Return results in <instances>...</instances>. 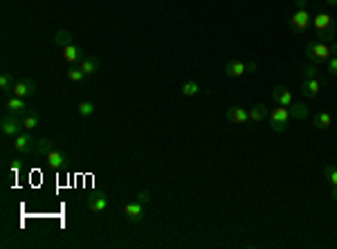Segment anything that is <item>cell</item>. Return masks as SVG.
I'll use <instances>...</instances> for the list:
<instances>
[{
  "mask_svg": "<svg viewBox=\"0 0 337 249\" xmlns=\"http://www.w3.org/2000/svg\"><path fill=\"white\" fill-rule=\"evenodd\" d=\"M306 57H308L310 63H326V61L333 57L330 54V45L328 43H322V41H310L308 45H306Z\"/></svg>",
  "mask_w": 337,
  "mask_h": 249,
  "instance_id": "1",
  "label": "cell"
},
{
  "mask_svg": "<svg viewBox=\"0 0 337 249\" xmlns=\"http://www.w3.org/2000/svg\"><path fill=\"white\" fill-rule=\"evenodd\" d=\"M288 121H290V110L286 105H277V108L270 113V128L274 133H283L288 128Z\"/></svg>",
  "mask_w": 337,
  "mask_h": 249,
  "instance_id": "2",
  "label": "cell"
},
{
  "mask_svg": "<svg viewBox=\"0 0 337 249\" xmlns=\"http://www.w3.org/2000/svg\"><path fill=\"white\" fill-rule=\"evenodd\" d=\"M0 130H3V135L5 137H11V139H14L16 135H21L23 130V121H21V117H16V115H5L3 117V121H0Z\"/></svg>",
  "mask_w": 337,
  "mask_h": 249,
  "instance_id": "3",
  "label": "cell"
},
{
  "mask_svg": "<svg viewBox=\"0 0 337 249\" xmlns=\"http://www.w3.org/2000/svg\"><path fill=\"white\" fill-rule=\"evenodd\" d=\"M121 211H124L126 220H128V222H133V225H137V222H142V220H144V204L139 202V200L126 202Z\"/></svg>",
  "mask_w": 337,
  "mask_h": 249,
  "instance_id": "4",
  "label": "cell"
},
{
  "mask_svg": "<svg viewBox=\"0 0 337 249\" xmlns=\"http://www.w3.org/2000/svg\"><path fill=\"white\" fill-rule=\"evenodd\" d=\"M310 23H312V16L308 14V9H297L295 14H292V18H290V25H292V29H295L297 34L306 32Z\"/></svg>",
  "mask_w": 337,
  "mask_h": 249,
  "instance_id": "5",
  "label": "cell"
},
{
  "mask_svg": "<svg viewBox=\"0 0 337 249\" xmlns=\"http://www.w3.org/2000/svg\"><path fill=\"white\" fill-rule=\"evenodd\" d=\"M14 148L18 153H32L36 148V139L29 135V130H23L21 135L14 137Z\"/></svg>",
  "mask_w": 337,
  "mask_h": 249,
  "instance_id": "6",
  "label": "cell"
},
{
  "mask_svg": "<svg viewBox=\"0 0 337 249\" xmlns=\"http://www.w3.org/2000/svg\"><path fill=\"white\" fill-rule=\"evenodd\" d=\"M11 92H14L16 97H23V99L34 97L36 95V81L34 79H21V81H16L14 88H11Z\"/></svg>",
  "mask_w": 337,
  "mask_h": 249,
  "instance_id": "7",
  "label": "cell"
},
{
  "mask_svg": "<svg viewBox=\"0 0 337 249\" xmlns=\"http://www.w3.org/2000/svg\"><path fill=\"white\" fill-rule=\"evenodd\" d=\"M5 108H7L9 115H16V117H21V115L27 113L25 99H23V97H16V95H9L7 99H5Z\"/></svg>",
  "mask_w": 337,
  "mask_h": 249,
  "instance_id": "8",
  "label": "cell"
},
{
  "mask_svg": "<svg viewBox=\"0 0 337 249\" xmlns=\"http://www.w3.org/2000/svg\"><path fill=\"white\" fill-rule=\"evenodd\" d=\"M320 88H322L320 79H301V95L306 99L317 97V95H320Z\"/></svg>",
  "mask_w": 337,
  "mask_h": 249,
  "instance_id": "9",
  "label": "cell"
},
{
  "mask_svg": "<svg viewBox=\"0 0 337 249\" xmlns=\"http://www.w3.org/2000/svg\"><path fill=\"white\" fill-rule=\"evenodd\" d=\"M272 99L277 101V105H290L292 103V92L286 88V85H274V90H272Z\"/></svg>",
  "mask_w": 337,
  "mask_h": 249,
  "instance_id": "10",
  "label": "cell"
},
{
  "mask_svg": "<svg viewBox=\"0 0 337 249\" xmlns=\"http://www.w3.org/2000/svg\"><path fill=\"white\" fill-rule=\"evenodd\" d=\"M79 67L85 72V77H90V74H95V72H99V67H101V61H99V57H85L79 61Z\"/></svg>",
  "mask_w": 337,
  "mask_h": 249,
  "instance_id": "11",
  "label": "cell"
},
{
  "mask_svg": "<svg viewBox=\"0 0 337 249\" xmlns=\"http://www.w3.org/2000/svg\"><path fill=\"white\" fill-rule=\"evenodd\" d=\"M312 27H315V32H324V29H330L333 27V18L326 11H317L315 16H312Z\"/></svg>",
  "mask_w": 337,
  "mask_h": 249,
  "instance_id": "12",
  "label": "cell"
},
{
  "mask_svg": "<svg viewBox=\"0 0 337 249\" xmlns=\"http://www.w3.org/2000/svg\"><path fill=\"white\" fill-rule=\"evenodd\" d=\"M225 117L234 123H247L250 121V113L245 108H241V105H232L227 113H225Z\"/></svg>",
  "mask_w": 337,
  "mask_h": 249,
  "instance_id": "13",
  "label": "cell"
},
{
  "mask_svg": "<svg viewBox=\"0 0 337 249\" xmlns=\"http://www.w3.org/2000/svg\"><path fill=\"white\" fill-rule=\"evenodd\" d=\"M85 57V52H83V47H79V45H75V43H72V45H67V47H63V59L67 61V63H79V61H81Z\"/></svg>",
  "mask_w": 337,
  "mask_h": 249,
  "instance_id": "14",
  "label": "cell"
},
{
  "mask_svg": "<svg viewBox=\"0 0 337 249\" xmlns=\"http://www.w3.org/2000/svg\"><path fill=\"white\" fill-rule=\"evenodd\" d=\"M45 159H47V166H50V169H54V171H61L65 166V155L61 153V151H57V148H52L50 153L45 155Z\"/></svg>",
  "mask_w": 337,
  "mask_h": 249,
  "instance_id": "15",
  "label": "cell"
},
{
  "mask_svg": "<svg viewBox=\"0 0 337 249\" xmlns=\"http://www.w3.org/2000/svg\"><path fill=\"white\" fill-rule=\"evenodd\" d=\"M85 207L90 211H95V214H103V211L108 209V198L106 195H93L85 200Z\"/></svg>",
  "mask_w": 337,
  "mask_h": 249,
  "instance_id": "16",
  "label": "cell"
},
{
  "mask_svg": "<svg viewBox=\"0 0 337 249\" xmlns=\"http://www.w3.org/2000/svg\"><path fill=\"white\" fill-rule=\"evenodd\" d=\"M225 72H227V77L238 79L247 72V63H243V61H229V63L225 65Z\"/></svg>",
  "mask_w": 337,
  "mask_h": 249,
  "instance_id": "17",
  "label": "cell"
},
{
  "mask_svg": "<svg viewBox=\"0 0 337 249\" xmlns=\"http://www.w3.org/2000/svg\"><path fill=\"white\" fill-rule=\"evenodd\" d=\"M288 110H290V119H299V121H301V119H306V117L310 115L308 105H306V103H301V101H299V103H295V101H292L290 105H288Z\"/></svg>",
  "mask_w": 337,
  "mask_h": 249,
  "instance_id": "18",
  "label": "cell"
},
{
  "mask_svg": "<svg viewBox=\"0 0 337 249\" xmlns=\"http://www.w3.org/2000/svg\"><path fill=\"white\" fill-rule=\"evenodd\" d=\"M21 121H23V128H25V130H34V128H39L41 117H39L36 110H27L25 115H21Z\"/></svg>",
  "mask_w": 337,
  "mask_h": 249,
  "instance_id": "19",
  "label": "cell"
},
{
  "mask_svg": "<svg viewBox=\"0 0 337 249\" xmlns=\"http://www.w3.org/2000/svg\"><path fill=\"white\" fill-rule=\"evenodd\" d=\"M54 43H57L59 47H67L75 43V36H72L70 29H57V34H54Z\"/></svg>",
  "mask_w": 337,
  "mask_h": 249,
  "instance_id": "20",
  "label": "cell"
},
{
  "mask_svg": "<svg viewBox=\"0 0 337 249\" xmlns=\"http://www.w3.org/2000/svg\"><path fill=\"white\" fill-rule=\"evenodd\" d=\"M265 117H268V110L263 103H254L252 108H250V121L252 123H259V121L265 119Z\"/></svg>",
  "mask_w": 337,
  "mask_h": 249,
  "instance_id": "21",
  "label": "cell"
},
{
  "mask_svg": "<svg viewBox=\"0 0 337 249\" xmlns=\"http://www.w3.org/2000/svg\"><path fill=\"white\" fill-rule=\"evenodd\" d=\"M52 139H47V137H39V139H36V148H34V153H39V155H43V157H45L47 153L52 151Z\"/></svg>",
  "mask_w": 337,
  "mask_h": 249,
  "instance_id": "22",
  "label": "cell"
},
{
  "mask_svg": "<svg viewBox=\"0 0 337 249\" xmlns=\"http://www.w3.org/2000/svg\"><path fill=\"white\" fill-rule=\"evenodd\" d=\"M330 123H333V117H330V113H317L315 115V126L320 130H326Z\"/></svg>",
  "mask_w": 337,
  "mask_h": 249,
  "instance_id": "23",
  "label": "cell"
},
{
  "mask_svg": "<svg viewBox=\"0 0 337 249\" xmlns=\"http://www.w3.org/2000/svg\"><path fill=\"white\" fill-rule=\"evenodd\" d=\"M198 92H200V85L196 83V81H187V83H182V88H180L182 97H193V95H198Z\"/></svg>",
  "mask_w": 337,
  "mask_h": 249,
  "instance_id": "24",
  "label": "cell"
},
{
  "mask_svg": "<svg viewBox=\"0 0 337 249\" xmlns=\"http://www.w3.org/2000/svg\"><path fill=\"white\" fill-rule=\"evenodd\" d=\"M95 110H97V105L93 101H81V103L77 105V113L81 115V117H93Z\"/></svg>",
  "mask_w": 337,
  "mask_h": 249,
  "instance_id": "25",
  "label": "cell"
},
{
  "mask_svg": "<svg viewBox=\"0 0 337 249\" xmlns=\"http://www.w3.org/2000/svg\"><path fill=\"white\" fill-rule=\"evenodd\" d=\"M301 79H320V65L308 63L306 67H301Z\"/></svg>",
  "mask_w": 337,
  "mask_h": 249,
  "instance_id": "26",
  "label": "cell"
},
{
  "mask_svg": "<svg viewBox=\"0 0 337 249\" xmlns=\"http://www.w3.org/2000/svg\"><path fill=\"white\" fill-rule=\"evenodd\" d=\"M65 74H67V81H72V83H79V81H83V79H85V72H83L79 65H72Z\"/></svg>",
  "mask_w": 337,
  "mask_h": 249,
  "instance_id": "27",
  "label": "cell"
},
{
  "mask_svg": "<svg viewBox=\"0 0 337 249\" xmlns=\"http://www.w3.org/2000/svg\"><path fill=\"white\" fill-rule=\"evenodd\" d=\"M335 36H337V27L333 25L330 29H324V32H317V41H322V43H333L335 41Z\"/></svg>",
  "mask_w": 337,
  "mask_h": 249,
  "instance_id": "28",
  "label": "cell"
},
{
  "mask_svg": "<svg viewBox=\"0 0 337 249\" xmlns=\"http://www.w3.org/2000/svg\"><path fill=\"white\" fill-rule=\"evenodd\" d=\"M0 88H3V95H5V97H9L11 88H14V79H11V74L5 72L3 77H0Z\"/></svg>",
  "mask_w": 337,
  "mask_h": 249,
  "instance_id": "29",
  "label": "cell"
},
{
  "mask_svg": "<svg viewBox=\"0 0 337 249\" xmlns=\"http://www.w3.org/2000/svg\"><path fill=\"white\" fill-rule=\"evenodd\" d=\"M324 175L330 180V184L337 186V166L335 164H326V169H324Z\"/></svg>",
  "mask_w": 337,
  "mask_h": 249,
  "instance_id": "30",
  "label": "cell"
},
{
  "mask_svg": "<svg viewBox=\"0 0 337 249\" xmlns=\"http://www.w3.org/2000/svg\"><path fill=\"white\" fill-rule=\"evenodd\" d=\"M326 70H328L330 77H337V57H330L326 61Z\"/></svg>",
  "mask_w": 337,
  "mask_h": 249,
  "instance_id": "31",
  "label": "cell"
},
{
  "mask_svg": "<svg viewBox=\"0 0 337 249\" xmlns=\"http://www.w3.org/2000/svg\"><path fill=\"white\" fill-rule=\"evenodd\" d=\"M137 200L142 202V204H149V202H151V193H149V191H139V193H137Z\"/></svg>",
  "mask_w": 337,
  "mask_h": 249,
  "instance_id": "32",
  "label": "cell"
},
{
  "mask_svg": "<svg viewBox=\"0 0 337 249\" xmlns=\"http://www.w3.org/2000/svg\"><path fill=\"white\" fill-rule=\"evenodd\" d=\"M295 7L297 9H308V0H295Z\"/></svg>",
  "mask_w": 337,
  "mask_h": 249,
  "instance_id": "33",
  "label": "cell"
},
{
  "mask_svg": "<svg viewBox=\"0 0 337 249\" xmlns=\"http://www.w3.org/2000/svg\"><path fill=\"white\" fill-rule=\"evenodd\" d=\"M330 54H333V57H337V41L330 43Z\"/></svg>",
  "mask_w": 337,
  "mask_h": 249,
  "instance_id": "34",
  "label": "cell"
},
{
  "mask_svg": "<svg viewBox=\"0 0 337 249\" xmlns=\"http://www.w3.org/2000/svg\"><path fill=\"white\" fill-rule=\"evenodd\" d=\"M256 70V63H254V61H250V63H247V72H254Z\"/></svg>",
  "mask_w": 337,
  "mask_h": 249,
  "instance_id": "35",
  "label": "cell"
},
{
  "mask_svg": "<svg viewBox=\"0 0 337 249\" xmlns=\"http://www.w3.org/2000/svg\"><path fill=\"white\" fill-rule=\"evenodd\" d=\"M330 198H333V200H337V186H333V189H330Z\"/></svg>",
  "mask_w": 337,
  "mask_h": 249,
  "instance_id": "36",
  "label": "cell"
},
{
  "mask_svg": "<svg viewBox=\"0 0 337 249\" xmlns=\"http://www.w3.org/2000/svg\"><path fill=\"white\" fill-rule=\"evenodd\" d=\"M326 5H330V7H337V0H324Z\"/></svg>",
  "mask_w": 337,
  "mask_h": 249,
  "instance_id": "37",
  "label": "cell"
}]
</instances>
